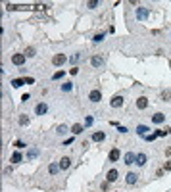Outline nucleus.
<instances>
[{
    "label": "nucleus",
    "instance_id": "nucleus-1",
    "mask_svg": "<svg viewBox=\"0 0 171 192\" xmlns=\"http://www.w3.org/2000/svg\"><path fill=\"white\" fill-rule=\"evenodd\" d=\"M148 18H150V8H144V6L137 8V19L138 21H146Z\"/></svg>",
    "mask_w": 171,
    "mask_h": 192
},
{
    "label": "nucleus",
    "instance_id": "nucleus-2",
    "mask_svg": "<svg viewBox=\"0 0 171 192\" xmlns=\"http://www.w3.org/2000/svg\"><path fill=\"white\" fill-rule=\"evenodd\" d=\"M104 64H106V58H104V54H96V56H92V58H91V65H92L94 69L102 67Z\"/></svg>",
    "mask_w": 171,
    "mask_h": 192
},
{
    "label": "nucleus",
    "instance_id": "nucleus-3",
    "mask_svg": "<svg viewBox=\"0 0 171 192\" xmlns=\"http://www.w3.org/2000/svg\"><path fill=\"white\" fill-rule=\"evenodd\" d=\"M46 112H48V104L46 102H39V104L35 106V115L42 117V115H46Z\"/></svg>",
    "mask_w": 171,
    "mask_h": 192
},
{
    "label": "nucleus",
    "instance_id": "nucleus-4",
    "mask_svg": "<svg viewBox=\"0 0 171 192\" xmlns=\"http://www.w3.org/2000/svg\"><path fill=\"white\" fill-rule=\"evenodd\" d=\"M125 104V98L123 96H121V94H115V96H113L112 98V100H110V106H112V108L113 110H117V108H121V106H123Z\"/></svg>",
    "mask_w": 171,
    "mask_h": 192
},
{
    "label": "nucleus",
    "instance_id": "nucleus-5",
    "mask_svg": "<svg viewBox=\"0 0 171 192\" xmlns=\"http://www.w3.org/2000/svg\"><path fill=\"white\" fill-rule=\"evenodd\" d=\"M100 100H102V92H100L98 88H94V91L88 92V102H92V104H98Z\"/></svg>",
    "mask_w": 171,
    "mask_h": 192
},
{
    "label": "nucleus",
    "instance_id": "nucleus-6",
    "mask_svg": "<svg viewBox=\"0 0 171 192\" xmlns=\"http://www.w3.org/2000/svg\"><path fill=\"white\" fill-rule=\"evenodd\" d=\"M25 60H27L25 54H12V64L18 65V67H21V65L25 64Z\"/></svg>",
    "mask_w": 171,
    "mask_h": 192
},
{
    "label": "nucleus",
    "instance_id": "nucleus-7",
    "mask_svg": "<svg viewBox=\"0 0 171 192\" xmlns=\"http://www.w3.org/2000/svg\"><path fill=\"white\" fill-rule=\"evenodd\" d=\"M67 60H69V58H66V54H54V56H52V64H54L56 67L64 65V64L67 62Z\"/></svg>",
    "mask_w": 171,
    "mask_h": 192
},
{
    "label": "nucleus",
    "instance_id": "nucleus-8",
    "mask_svg": "<svg viewBox=\"0 0 171 192\" xmlns=\"http://www.w3.org/2000/svg\"><path fill=\"white\" fill-rule=\"evenodd\" d=\"M119 158H121L119 148H112V150H110V154H108V161L115 163V161H119Z\"/></svg>",
    "mask_w": 171,
    "mask_h": 192
},
{
    "label": "nucleus",
    "instance_id": "nucleus-9",
    "mask_svg": "<svg viewBox=\"0 0 171 192\" xmlns=\"http://www.w3.org/2000/svg\"><path fill=\"white\" fill-rule=\"evenodd\" d=\"M123 163H125V165H129V167H131L133 163H137V154L135 152H127L123 156Z\"/></svg>",
    "mask_w": 171,
    "mask_h": 192
},
{
    "label": "nucleus",
    "instance_id": "nucleus-10",
    "mask_svg": "<svg viewBox=\"0 0 171 192\" xmlns=\"http://www.w3.org/2000/svg\"><path fill=\"white\" fill-rule=\"evenodd\" d=\"M117 177H119V171H117V169H110L108 173H106V181H108V183H115Z\"/></svg>",
    "mask_w": 171,
    "mask_h": 192
},
{
    "label": "nucleus",
    "instance_id": "nucleus-11",
    "mask_svg": "<svg viewBox=\"0 0 171 192\" xmlns=\"http://www.w3.org/2000/svg\"><path fill=\"white\" fill-rule=\"evenodd\" d=\"M137 181H138V175L133 173V171H129V173L125 175V183H127V185H137Z\"/></svg>",
    "mask_w": 171,
    "mask_h": 192
},
{
    "label": "nucleus",
    "instance_id": "nucleus-12",
    "mask_svg": "<svg viewBox=\"0 0 171 192\" xmlns=\"http://www.w3.org/2000/svg\"><path fill=\"white\" fill-rule=\"evenodd\" d=\"M164 121H165V113L158 112V113H154V115H152V123L154 125H162Z\"/></svg>",
    "mask_w": 171,
    "mask_h": 192
},
{
    "label": "nucleus",
    "instance_id": "nucleus-13",
    "mask_svg": "<svg viewBox=\"0 0 171 192\" xmlns=\"http://www.w3.org/2000/svg\"><path fill=\"white\" fill-rule=\"evenodd\" d=\"M104 140H106L104 131H94V133H92V142H104Z\"/></svg>",
    "mask_w": 171,
    "mask_h": 192
},
{
    "label": "nucleus",
    "instance_id": "nucleus-14",
    "mask_svg": "<svg viewBox=\"0 0 171 192\" xmlns=\"http://www.w3.org/2000/svg\"><path fill=\"white\" fill-rule=\"evenodd\" d=\"M39 154H40L39 148H29V150H27V161L37 160V158H39Z\"/></svg>",
    "mask_w": 171,
    "mask_h": 192
},
{
    "label": "nucleus",
    "instance_id": "nucleus-15",
    "mask_svg": "<svg viewBox=\"0 0 171 192\" xmlns=\"http://www.w3.org/2000/svg\"><path fill=\"white\" fill-rule=\"evenodd\" d=\"M137 108L138 110H146L148 108V98L146 96H138L137 98Z\"/></svg>",
    "mask_w": 171,
    "mask_h": 192
},
{
    "label": "nucleus",
    "instance_id": "nucleus-16",
    "mask_svg": "<svg viewBox=\"0 0 171 192\" xmlns=\"http://www.w3.org/2000/svg\"><path fill=\"white\" fill-rule=\"evenodd\" d=\"M60 171H62V169H60V163L58 161H52L50 165H48V173H50V175H58Z\"/></svg>",
    "mask_w": 171,
    "mask_h": 192
},
{
    "label": "nucleus",
    "instance_id": "nucleus-17",
    "mask_svg": "<svg viewBox=\"0 0 171 192\" xmlns=\"http://www.w3.org/2000/svg\"><path fill=\"white\" fill-rule=\"evenodd\" d=\"M69 167H71V158L64 156L62 160H60V169H69Z\"/></svg>",
    "mask_w": 171,
    "mask_h": 192
},
{
    "label": "nucleus",
    "instance_id": "nucleus-18",
    "mask_svg": "<svg viewBox=\"0 0 171 192\" xmlns=\"http://www.w3.org/2000/svg\"><path fill=\"white\" fill-rule=\"evenodd\" d=\"M10 161H12V163H21V161H23V156H21V152H19V150H15V152L12 154Z\"/></svg>",
    "mask_w": 171,
    "mask_h": 192
},
{
    "label": "nucleus",
    "instance_id": "nucleus-19",
    "mask_svg": "<svg viewBox=\"0 0 171 192\" xmlns=\"http://www.w3.org/2000/svg\"><path fill=\"white\" fill-rule=\"evenodd\" d=\"M146 161H148V158H146V154H137V165L138 167H144L146 165Z\"/></svg>",
    "mask_w": 171,
    "mask_h": 192
},
{
    "label": "nucleus",
    "instance_id": "nucleus-20",
    "mask_svg": "<svg viewBox=\"0 0 171 192\" xmlns=\"http://www.w3.org/2000/svg\"><path fill=\"white\" fill-rule=\"evenodd\" d=\"M85 131V125H81V123H75L71 127V133H73V137H77V134H81Z\"/></svg>",
    "mask_w": 171,
    "mask_h": 192
},
{
    "label": "nucleus",
    "instance_id": "nucleus-21",
    "mask_svg": "<svg viewBox=\"0 0 171 192\" xmlns=\"http://www.w3.org/2000/svg\"><path fill=\"white\" fill-rule=\"evenodd\" d=\"M23 85H27L25 79H12V87L14 88H19V87H23Z\"/></svg>",
    "mask_w": 171,
    "mask_h": 192
},
{
    "label": "nucleus",
    "instance_id": "nucleus-22",
    "mask_svg": "<svg viewBox=\"0 0 171 192\" xmlns=\"http://www.w3.org/2000/svg\"><path fill=\"white\" fill-rule=\"evenodd\" d=\"M148 131H150V127H146V125H138V127H137V133L140 134V137H146Z\"/></svg>",
    "mask_w": 171,
    "mask_h": 192
},
{
    "label": "nucleus",
    "instance_id": "nucleus-23",
    "mask_svg": "<svg viewBox=\"0 0 171 192\" xmlns=\"http://www.w3.org/2000/svg\"><path fill=\"white\" fill-rule=\"evenodd\" d=\"M106 39V33H96L94 37H92V42H102Z\"/></svg>",
    "mask_w": 171,
    "mask_h": 192
},
{
    "label": "nucleus",
    "instance_id": "nucleus-24",
    "mask_svg": "<svg viewBox=\"0 0 171 192\" xmlns=\"http://www.w3.org/2000/svg\"><path fill=\"white\" fill-rule=\"evenodd\" d=\"M18 121H19V125H21V127H25V125H29V117H27L25 113H21Z\"/></svg>",
    "mask_w": 171,
    "mask_h": 192
},
{
    "label": "nucleus",
    "instance_id": "nucleus-25",
    "mask_svg": "<svg viewBox=\"0 0 171 192\" xmlns=\"http://www.w3.org/2000/svg\"><path fill=\"white\" fill-rule=\"evenodd\" d=\"M62 92H71L73 91V83H62Z\"/></svg>",
    "mask_w": 171,
    "mask_h": 192
},
{
    "label": "nucleus",
    "instance_id": "nucleus-26",
    "mask_svg": "<svg viewBox=\"0 0 171 192\" xmlns=\"http://www.w3.org/2000/svg\"><path fill=\"white\" fill-rule=\"evenodd\" d=\"M79 58H81L79 54H71V56H69V64H71V67H75V65H77V62H79Z\"/></svg>",
    "mask_w": 171,
    "mask_h": 192
},
{
    "label": "nucleus",
    "instance_id": "nucleus-27",
    "mask_svg": "<svg viewBox=\"0 0 171 192\" xmlns=\"http://www.w3.org/2000/svg\"><path fill=\"white\" fill-rule=\"evenodd\" d=\"M23 54H25L27 58H33V56L37 54V52H35V48H33V46H27V48H25V52H23Z\"/></svg>",
    "mask_w": 171,
    "mask_h": 192
},
{
    "label": "nucleus",
    "instance_id": "nucleus-28",
    "mask_svg": "<svg viewBox=\"0 0 171 192\" xmlns=\"http://www.w3.org/2000/svg\"><path fill=\"white\" fill-rule=\"evenodd\" d=\"M56 133L58 134H66L67 133V125H58V127H56Z\"/></svg>",
    "mask_w": 171,
    "mask_h": 192
},
{
    "label": "nucleus",
    "instance_id": "nucleus-29",
    "mask_svg": "<svg viewBox=\"0 0 171 192\" xmlns=\"http://www.w3.org/2000/svg\"><path fill=\"white\" fill-rule=\"evenodd\" d=\"M100 2L98 0H91V2H87V8H91V10H94V8H98Z\"/></svg>",
    "mask_w": 171,
    "mask_h": 192
},
{
    "label": "nucleus",
    "instance_id": "nucleus-30",
    "mask_svg": "<svg viewBox=\"0 0 171 192\" xmlns=\"http://www.w3.org/2000/svg\"><path fill=\"white\" fill-rule=\"evenodd\" d=\"M64 75H66L64 71H56L54 75H52V81H60V79H64Z\"/></svg>",
    "mask_w": 171,
    "mask_h": 192
},
{
    "label": "nucleus",
    "instance_id": "nucleus-31",
    "mask_svg": "<svg viewBox=\"0 0 171 192\" xmlns=\"http://www.w3.org/2000/svg\"><path fill=\"white\" fill-rule=\"evenodd\" d=\"M92 123H94V117H92V115H87V117H85V127H91Z\"/></svg>",
    "mask_w": 171,
    "mask_h": 192
},
{
    "label": "nucleus",
    "instance_id": "nucleus-32",
    "mask_svg": "<svg viewBox=\"0 0 171 192\" xmlns=\"http://www.w3.org/2000/svg\"><path fill=\"white\" fill-rule=\"evenodd\" d=\"M142 138H144L146 142H152V140H156L158 137H156V134H154V133H148V134H146V137H142Z\"/></svg>",
    "mask_w": 171,
    "mask_h": 192
},
{
    "label": "nucleus",
    "instance_id": "nucleus-33",
    "mask_svg": "<svg viewBox=\"0 0 171 192\" xmlns=\"http://www.w3.org/2000/svg\"><path fill=\"white\" fill-rule=\"evenodd\" d=\"M25 142H23V140H15V148H18V150H21V148H25Z\"/></svg>",
    "mask_w": 171,
    "mask_h": 192
},
{
    "label": "nucleus",
    "instance_id": "nucleus-34",
    "mask_svg": "<svg viewBox=\"0 0 171 192\" xmlns=\"http://www.w3.org/2000/svg\"><path fill=\"white\" fill-rule=\"evenodd\" d=\"M171 98V91H165V92H162V100H169Z\"/></svg>",
    "mask_w": 171,
    "mask_h": 192
},
{
    "label": "nucleus",
    "instance_id": "nucleus-35",
    "mask_svg": "<svg viewBox=\"0 0 171 192\" xmlns=\"http://www.w3.org/2000/svg\"><path fill=\"white\" fill-rule=\"evenodd\" d=\"M117 131H119L121 134H125V133H129V129L127 127H123V125H117Z\"/></svg>",
    "mask_w": 171,
    "mask_h": 192
},
{
    "label": "nucleus",
    "instance_id": "nucleus-36",
    "mask_svg": "<svg viewBox=\"0 0 171 192\" xmlns=\"http://www.w3.org/2000/svg\"><path fill=\"white\" fill-rule=\"evenodd\" d=\"M73 140H75V137H69V138H66V140H64V146H69V144H73Z\"/></svg>",
    "mask_w": 171,
    "mask_h": 192
},
{
    "label": "nucleus",
    "instance_id": "nucleus-37",
    "mask_svg": "<svg viewBox=\"0 0 171 192\" xmlns=\"http://www.w3.org/2000/svg\"><path fill=\"white\" fill-rule=\"evenodd\" d=\"M77 73H79V67H77V65H75V67H71V69H69V75H77Z\"/></svg>",
    "mask_w": 171,
    "mask_h": 192
},
{
    "label": "nucleus",
    "instance_id": "nucleus-38",
    "mask_svg": "<svg viewBox=\"0 0 171 192\" xmlns=\"http://www.w3.org/2000/svg\"><path fill=\"white\" fill-rule=\"evenodd\" d=\"M27 100H31V94H29V92H25V94L21 96V102H27Z\"/></svg>",
    "mask_w": 171,
    "mask_h": 192
},
{
    "label": "nucleus",
    "instance_id": "nucleus-39",
    "mask_svg": "<svg viewBox=\"0 0 171 192\" xmlns=\"http://www.w3.org/2000/svg\"><path fill=\"white\" fill-rule=\"evenodd\" d=\"M164 171H171V161H165L164 163Z\"/></svg>",
    "mask_w": 171,
    "mask_h": 192
},
{
    "label": "nucleus",
    "instance_id": "nucleus-40",
    "mask_svg": "<svg viewBox=\"0 0 171 192\" xmlns=\"http://www.w3.org/2000/svg\"><path fill=\"white\" fill-rule=\"evenodd\" d=\"M25 81H27V85H33V83H35L33 77H25Z\"/></svg>",
    "mask_w": 171,
    "mask_h": 192
},
{
    "label": "nucleus",
    "instance_id": "nucleus-41",
    "mask_svg": "<svg viewBox=\"0 0 171 192\" xmlns=\"http://www.w3.org/2000/svg\"><path fill=\"white\" fill-rule=\"evenodd\" d=\"M108 186H110V183H108V181L102 183V190H108Z\"/></svg>",
    "mask_w": 171,
    "mask_h": 192
},
{
    "label": "nucleus",
    "instance_id": "nucleus-42",
    "mask_svg": "<svg viewBox=\"0 0 171 192\" xmlns=\"http://www.w3.org/2000/svg\"><path fill=\"white\" fill-rule=\"evenodd\" d=\"M169 37H171V33H169Z\"/></svg>",
    "mask_w": 171,
    "mask_h": 192
},
{
    "label": "nucleus",
    "instance_id": "nucleus-43",
    "mask_svg": "<svg viewBox=\"0 0 171 192\" xmlns=\"http://www.w3.org/2000/svg\"><path fill=\"white\" fill-rule=\"evenodd\" d=\"M117 192H119V190H117Z\"/></svg>",
    "mask_w": 171,
    "mask_h": 192
}]
</instances>
